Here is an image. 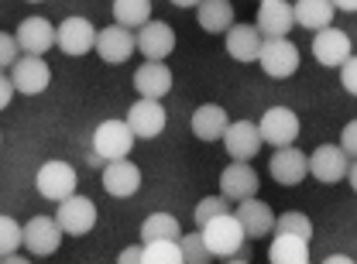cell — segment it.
<instances>
[{
  "label": "cell",
  "instance_id": "1",
  "mask_svg": "<svg viewBox=\"0 0 357 264\" xmlns=\"http://www.w3.org/2000/svg\"><path fill=\"white\" fill-rule=\"evenodd\" d=\"M199 233H203L210 254H213V258H223V261H234V254H241V251H244V240H248L244 226H241V220H237L234 213H220V217L206 220L199 226Z\"/></svg>",
  "mask_w": 357,
  "mask_h": 264
},
{
  "label": "cell",
  "instance_id": "2",
  "mask_svg": "<svg viewBox=\"0 0 357 264\" xmlns=\"http://www.w3.org/2000/svg\"><path fill=\"white\" fill-rule=\"evenodd\" d=\"M134 131L128 121H103L93 131V155L100 162H114V158H128L134 148Z\"/></svg>",
  "mask_w": 357,
  "mask_h": 264
},
{
  "label": "cell",
  "instance_id": "3",
  "mask_svg": "<svg viewBox=\"0 0 357 264\" xmlns=\"http://www.w3.org/2000/svg\"><path fill=\"white\" fill-rule=\"evenodd\" d=\"M76 182H79V176H76V169L69 162H45L38 169V176H35V185H38L42 199H52V203L69 199L76 192Z\"/></svg>",
  "mask_w": 357,
  "mask_h": 264
},
{
  "label": "cell",
  "instance_id": "4",
  "mask_svg": "<svg viewBox=\"0 0 357 264\" xmlns=\"http://www.w3.org/2000/svg\"><path fill=\"white\" fill-rule=\"evenodd\" d=\"M258 62L271 79H289L299 69V48L289 38H265L261 52H258Z\"/></svg>",
  "mask_w": 357,
  "mask_h": 264
},
{
  "label": "cell",
  "instance_id": "5",
  "mask_svg": "<svg viewBox=\"0 0 357 264\" xmlns=\"http://www.w3.org/2000/svg\"><path fill=\"white\" fill-rule=\"evenodd\" d=\"M351 169V155L340 148V144H319L310 155V176L323 185H337L347 178Z\"/></svg>",
  "mask_w": 357,
  "mask_h": 264
},
{
  "label": "cell",
  "instance_id": "6",
  "mask_svg": "<svg viewBox=\"0 0 357 264\" xmlns=\"http://www.w3.org/2000/svg\"><path fill=\"white\" fill-rule=\"evenodd\" d=\"M258 131H261V141L271 144V148L296 144V137H299V117L289 107H268L265 114H261Z\"/></svg>",
  "mask_w": 357,
  "mask_h": 264
},
{
  "label": "cell",
  "instance_id": "7",
  "mask_svg": "<svg viewBox=\"0 0 357 264\" xmlns=\"http://www.w3.org/2000/svg\"><path fill=\"white\" fill-rule=\"evenodd\" d=\"M55 220L62 226V233H69V237H86L89 230L96 226V203L86 199V196H76V192H73L69 199L59 203Z\"/></svg>",
  "mask_w": 357,
  "mask_h": 264
},
{
  "label": "cell",
  "instance_id": "8",
  "mask_svg": "<svg viewBox=\"0 0 357 264\" xmlns=\"http://www.w3.org/2000/svg\"><path fill=\"white\" fill-rule=\"evenodd\" d=\"M10 79H14V89L24 93V96H38L48 89L52 83V69L45 62V55H21L14 65H10Z\"/></svg>",
  "mask_w": 357,
  "mask_h": 264
},
{
  "label": "cell",
  "instance_id": "9",
  "mask_svg": "<svg viewBox=\"0 0 357 264\" xmlns=\"http://www.w3.org/2000/svg\"><path fill=\"white\" fill-rule=\"evenodd\" d=\"M312 55H316V62L319 65H326V69H340L351 55H354V48H351V38H347V31H340V28H319L316 35H312Z\"/></svg>",
  "mask_w": 357,
  "mask_h": 264
},
{
  "label": "cell",
  "instance_id": "10",
  "mask_svg": "<svg viewBox=\"0 0 357 264\" xmlns=\"http://www.w3.org/2000/svg\"><path fill=\"white\" fill-rule=\"evenodd\" d=\"M134 38H137V52L151 62H165L176 52V31L165 21H144Z\"/></svg>",
  "mask_w": 357,
  "mask_h": 264
},
{
  "label": "cell",
  "instance_id": "11",
  "mask_svg": "<svg viewBox=\"0 0 357 264\" xmlns=\"http://www.w3.org/2000/svg\"><path fill=\"white\" fill-rule=\"evenodd\" d=\"M128 124H131L134 137H144V141H151V137H158V134L165 131V124H169V114H165L162 100L141 96L137 103H131V110H128Z\"/></svg>",
  "mask_w": 357,
  "mask_h": 264
},
{
  "label": "cell",
  "instance_id": "12",
  "mask_svg": "<svg viewBox=\"0 0 357 264\" xmlns=\"http://www.w3.org/2000/svg\"><path fill=\"white\" fill-rule=\"evenodd\" d=\"M137 48V38H134L131 28L124 24H110L103 31H96V55L107 62V65H124Z\"/></svg>",
  "mask_w": 357,
  "mask_h": 264
},
{
  "label": "cell",
  "instance_id": "13",
  "mask_svg": "<svg viewBox=\"0 0 357 264\" xmlns=\"http://www.w3.org/2000/svg\"><path fill=\"white\" fill-rule=\"evenodd\" d=\"M268 172L278 185H299L303 178L310 176V155L285 144V148H275L271 162H268Z\"/></svg>",
  "mask_w": 357,
  "mask_h": 264
},
{
  "label": "cell",
  "instance_id": "14",
  "mask_svg": "<svg viewBox=\"0 0 357 264\" xmlns=\"http://www.w3.org/2000/svg\"><path fill=\"white\" fill-rule=\"evenodd\" d=\"M55 45L66 52V55H73V59H79V55H86L96 48V28L89 24L86 17H66L59 28H55Z\"/></svg>",
  "mask_w": 357,
  "mask_h": 264
},
{
  "label": "cell",
  "instance_id": "15",
  "mask_svg": "<svg viewBox=\"0 0 357 264\" xmlns=\"http://www.w3.org/2000/svg\"><path fill=\"white\" fill-rule=\"evenodd\" d=\"M220 141L234 162H251V158L261 151V131H258V124H251V121H234V124H227V131H223Z\"/></svg>",
  "mask_w": 357,
  "mask_h": 264
},
{
  "label": "cell",
  "instance_id": "16",
  "mask_svg": "<svg viewBox=\"0 0 357 264\" xmlns=\"http://www.w3.org/2000/svg\"><path fill=\"white\" fill-rule=\"evenodd\" d=\"M62 244V226L55 217H31L24 223V247L35 254V258H48L55 254Z\"/></svg>",
  "mask_w": 357,
  "mask_h": 264
},
{
  "label": "cell",
  "instance_id": "17",
  "mask_svg": "<svg viewBox=\"0 0 357 264\" xmlns=\"http://www.w3.org/2000/svg\"><path fill=\"white\" fill-rule=\"evenodd\" d=\"M103 189L114 199H131L134 192L141 189V169L134 165L131 158H114L103 165Z\"/></svg>",
  "mask_w": 357,
  "mask_h": 264
},
{
  "label": "cell",
  "instance_id": "18",
  "mask_svg": "<svg viewBox=\"0 0 357 264\" xmlns=\"http://www.w3.org/2000/svg\"><path fill=\"white\" fill-rule=\"evenodd\" d=\"M220 196H227L230 203L258 196V172L248 162H234L230 158V165L220 172Z\"/></svg>",
  "mask_w": 357,
  "mask_h": 264
},
{
  "label": "cell",
  "instance_id": "19",
  "mask_svg": "<svg viewBox=\"0 0 357 264\" xmlns=\"http://www.w3.org/2000/svg\"><path fill=\"white\" fill-rule=\"evenodd\" d=\"M234 217L241 220L248 240H261L268 233H275V213H271V206L261 203V199H255V196L251 199H241L237 210H234Z\"/></svg>",
  "mask_w": 357,
  "mask_h": 264
},
{
  "label": "cell",
  "instance_id": "20",
  "mask_svg": "<svg viewBox=\"0 0 357 264\" xmlns=\"http://www.w3.org/2000/svg\"><path fill=\"white\" fill-rule=\"evenodd\" d=\"M258 31L261 38H285L296 24L292 3L289 0H258Z\"/></svg>",
  "mask_w": 357,
  "mask_h": 264
},
{
  "label": "cell",
  "instance_id": "21",
  "mask_svg": "<svg viewBox=\"0 0 357 264\" xmlns=\"http://www.w3.org/2000/svg\"><path fill=\"white\" fill-rule=\"evenodd\" d=\"M223 42H227V55L234 62H258V52H261V31L258 24H230L223 31Z\"/></svg>",
  "mask_w": 357,
  "mask_h": 264
},
{
  "label": "cell",
  "instance_id": "22",
  "mask_svg": "<svg viewBox=\"0 0 357 264\" xmlns=\"http://www.w3.org/2000/svg\"><path fill=\"white\" fill-rule=\"evenodd\" d=\"M17 45L24 55H45L52 45H55V24L48 17H24L17 24Z\"/></svg>",
  "mask_w": 357,
  "mask_h": 264
},
{
  "label": "cell",
  "instance_id": "23",
  "mask_svg": "<svg viewBox=\"0 0 357 264\" xmlns=\"http://www.w3.org/2000/svg\"><path fill=\"white\" fill-rule=\"evenodd\" d=\"M134 89L137 96H151V100H162L165 93H172V69L165 62H144L137 72H134Z\"/></svg>",
  "mask_w": 357,
  "mask_h": 264
},
{
  "label": "cell",
  "instance_id": "24",
  "mask_svg": "<svg viewBox=\"0 0 357 264\" xmlns=\"http://www.w3.org/2000/svg\"><path fill=\"white\" fill-rule=\"evenodd\" d=\"M227 124H230V117H227V110H223L220 103H203L192 114V134L199 141H220Z\"/></svg>",
  "mask_w": 357,
  "mask_h": 264
},
{
  "label": "cell",
  "instance_id": "25",
  "mask_svg": "<svg viewBox=\"0 0 357 264\" xmlns=\"http://www.w3.org/2000/svg\"><path fill=\"white\" fill-rule=\"evenodd\" d=\"M292 14H296V24L306 28V31H319V28H330L333 24V0H296L292 3Z\"/></svg>",
  "mask_w": 357,
  "mask_h": 264
},
{
  "label": "cell",
  "instance_id": "26",
  "mask_svg": "<svg viewBox=\"0 0 357 264\" xmlns=\"http://www.w3.org/2000/svg\"><path fill=\"white\" fill-rule=\"evenodd\" d=\"M268 261L271 264H306L310 261V240L296 237V233H275L271 247H268Z\"/></svg>",
  "mask_w": 357,
  "mask_h": 264
},
{
  "label": "cell",
  "instance_id": "27",
  "mask_svg": "<svg viewBox=\"0 0 357 264\" xmlns=\"http://www.w3.org/2000/svg\"><path fill=\"white\" fill-rule=\"evenodd\" d=\"M196 21L206 35H223L234 24V3L230 0H199L196 3Z\"/></svg>",
  "mask_w": 357,
  "mask_h": 264
},
{
  "label": "cell",
  "instance_id": "28",
  "mask_svg": "<svg viewBox=\"0 0 357 264\" xmlns=\"http://www.w3.org/2000/svg\"><path fill=\"white\" fill-rule=\"evenodd\" d=\"M114 21L124 28H141L151 21V0H114Z\"/></svg>",
  "mask_w": 357,
  "mask_h": 264
},
{
  "label": "cell",
  "instance_id": "29",
  "mask_svg": "<svg viewBox=\"0 0 357 264\" xmlns=\"http://www.w3.org/2000/svg\"><path fill=\"white\" fill-rule=\"evenodd\" d=\"M182 244L172 237L144 240V264H182Z\"/></svg>",
  "mask_w": 357,
  "mask_h": 264
},
{
  "label": "cell",
  "instance_id": "30",
  "mask_svg": "<svg viewBox=\"0 0 357 264\" xmlns=\"http://www.w3.org/2000/svg\"><path fill=\"white\" fill-rule=\"evenodd\" d=\"M158 237H172V240L182 237L178 220L172 213H151V217H144V223H141V240H158Z\"/></svg>",
  "mask_w": 357,
  "mask_h": 264
},
{
  "label": "cell",
  "instance_id": "31",
  "mask_svg": "<svg viewBox=\"0 0 357 264\" xmlns=\"http://www.w3.org/2000/svg\"><path fill=\"white\" fill-rule=\"evenodd\" d=\"M17 247H24V226L14 220V217H3L0 213V261L10 258Z\"/></svg>",
  "mask_w": 357,
  "mask_h": 264
},
{
  "label": "cell",
  "instance_id": "32",
  "mask_svg": "<svg viewBox=\"0 0 357 264\" xmlns=\"http://www.w3.org/2000/svg\"><path fill=\"white\" fill-rule=\"evenodd\" d=\"M275 233H296V237H306L312 240V220L299 210H289L282 217H275Z\"/></svg>",
  "mask_w": 357,
  "mask_h": 264
},
{
  "label": "cell",
  "instance_id": "33",
  "mask_svg": "<svg viewBox=\"0 0 357 264\" xmlns=\"http://www.w3.org/2000/svg\"><path fill=\"white\" fill-rule=\"evenodd\" d=\"M178 244H182V258L189 264H206L213 261V254H210V247H206V240H203V233L196 230V233H182L178 237Z\"/></svg>",
  "mask_w": 357,
  "mask_h": 264
},
{
  "label": "cell",
  "instance_id": "34",
  "mask_svg": "<svg viewBox=\"0 0 357 264\" xmlns=\"http://www.w3.org/2000/svg\"><path fill=\"white\" fill-rule=\"evenodd\" d=\"M220 213H230V199H227V196H206V199L196 203L192 220H196V226H203L206 220H213V217H220Z\"/></svg>",
  "mask_w": 357,
  "mask_h": 264
},
{
  "label": "cell",
  "instance_id": "35",
  "mask_svg": "<svg viewBox=\"0 0 357 264\" xmlns=\"http://www.w3.org/2000/svg\"><path fill=\"white\" fill-rule=\"evenodd\" d=\"M17 59H21V45H17V35H7V31H0V69H10Z\"/></svg>",
  "mask_w": 357,
  "mask_h": 264
},
{
  "label": "cell",
  "instance_id": "36",
  "mask_svg": "<svg viewBox=\"0 0 357 264\" xmlns=\"http://www.w3.org/2000/svg\"><path fill=\"white\" fill-rule=\"evenodd\" d=\"M340 86L347 89L351 96H357V55H351V59L340 65Z\"/></svg>",
  "mask_w": 357,
  "mask_h": 264
},
{
  "label": "cell",
  "instance_id": "37",
  "mask_svg": "<svg viewBox=\"0 0 357 264\" xmlns=\"http://www.w3.org/2000/svg\"><path fill=\"white\" fill-rule=\"evenodd\" d=\"M340 148H344L351 158H357V121L344 124V131H340Z\"/></svg>",
  "mask_w": 357,
  "mask_h": 264
},
{
  "label": "cell",
  "instance_id": "38",
  "mask_svg": "<svg viewBox=\"0 0 357 264\" xmlns=\"http://www.w3.org/2000/svg\"><path fill=\"white\" fill-rule=\"evenodd\" d=\"M10 96H14V79H10V76H3V69H0V110H7Z\"/></svg>",
  "mask_w": 357,
  "mask_h": 264
},
{
  "label": "cell",
  "instance_id": "39",
  "mask_svg": "<svg viewBox=\"0 0 357 264\" xmlns=\"http://www.w3.org/2000/svg\"><path fill=\"white\" fill-rule=\"evenodd\" d=\"M117 261H121V264H137V261H144V247H124V251L117 254Z\"/></svg>",
  "mask_w": 357,
  "mask_h": 264
},
{
  "label": "cell",
  "instance_id": "40",
  "mask_svg": "<svg viewBox=\"0 0 357 264\" xmlns=\"http://www.w3.org/2000/svg\"><path fill=\"white\" fill-rule=\"evenodd\" d=\"M333 7H337V10H347V14H354V10H357V0H333Z\"/></svg>",
  "mask_w": 357,
  "mask_h": 264
},
{
  "label": "cell",
  "instance_id": "41",
  "mask_svg": "<svg viewBox=\"0 0 357 264\" xmlns=\"http://www.w3.org/2000/svg\"><path fill=\"white\" fill-rule=\"evenodd\" d=\"M347 182H351V189L357 192V158L351 162V169H347Z\"/></svg>",
  "mask_w": 357,
  "mask_h": 264
},
{
  "label": "cell",
  "instance_id": "42",
  "mask_svg": "<svg viewBox=\"0 0 357 264\" xmlns=\"http://www.w3.org/2000/svg\"><path fill=\"white\" fill-rule=\"evenodd\" d=\"M199 0H172V7H196Z\"/></svg>",
  "mask_w": 357,
  "mask_h": 264
},
{
  "label": "cell",
  "instance_id": "43",
  "mask_svg": "<svg viewBox=\"0 0 357 264\" xmlns=\"http://www.w3.org/2000/svg\"><path fill=\"white\" fill-rule=\"evenodd\" d=\"M0 141H3V134H0Z\"/></svg>",
  "mask_w": 357,
  "mask_h": 264
},
{
  "label": "cell",
  "instance_id": "44",
  "mask_svg": "<svg viewBox=\"0 0 357 264\" xmlns=\"http://www.w3.org/2000/svg\"><path fill=\"white\" fill-rule=\"evenodd\" d=\"M31 3H38V0H31Z\"/></svg>",
  "mask_w": 357,
  "mask_h": 264
}]
</instances>
